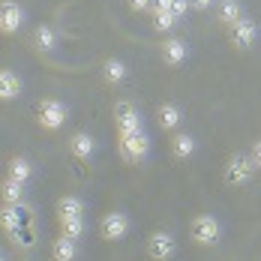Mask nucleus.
<instances>
[{
	"mask_svg": "<svg viewBox=\"0 0 261 261\" xmlns=\"http://www.w3.org/2000/svg\"><path fill=\"white\" fill-rule=\"evenodd\" d=\"M117 153H120V159L126 165H141L150 156V135H147V129L117 135Z\"/></svg>",
	"mask_w": 261,
	"mask_h": 261,
	"instance_id": "f257e3e1",
	"label": "nucleus"
},
{
	"mask_svg": "<svg viewBox=\"0 0 261 261\" xmlns=\"http://www.w3.org/2000/svg\"><path fill=\"white\" fill-rule=\"evenodd\" d=\"M93 153H96V138L90 135L87 129H79L69 135V156L75 159V162H90L93 159Z\"/></svg>",
	"mask_w": 261,
	"mask_h": 261,
	"instance_id": "f8f14e48",
	"label": "nucleus"
},
{
	"mask_svg": "<svg viewBox=\"0 0 261 261\" xmlns=\"http://www.w3.org/2000/svg\"><path fill=\"white\" fill-rule=\"evenodd\" d=\"M69 120V105L57 96H45L36 105V123L45 132H60Z\"/></svg>",
	"mask_w": 261,
	"mask_h": 261,
	"instance_id": "f03ea898",
	"label": "nucleus"
},
{
	"mask_svg": "<svg viewBox=\"0 0 261 261\" xmlns=\"http://www.w3.org/2000/svg\"><path fill=\"white\" fill-rule=\"evenodd\" d=\"M27 201V183L3 177L0 180V204H24Z\"/></svg>",
	"mask_w": 261,
	"mask_h": 261,
	"instance_id": "6ab92c4d",
	"label": "nucleus"
},
{
	"mask_svg": "<svg viewBox=\"0 0 261 261\" xmlns=\"http://www.w3.org/2000/svg\"><path fill=\"white\" fill-rule=\"evenodd\" d=\"M51 258L54 261H75L79 258V240L57 234L51 240Z\"/></svg>",
	"mask_w": 261,
	"mask_h": 261,
	"instance_id": "412c9836",
	"label": "nucleus"
},
{
	"mask_svg": "<svg viewBox=\"0 0 261 261\" xmlns=\"http://www.w3.org/2000/svg\"><path fill=\"white\" fill-rule=\"evenodd\" d=\"M126 6H129L132 12H147L153 6V0H126Z\"/></svg>",
	"mask_w": 261,
	"mask_h": 261,
	"instance_id": "bb28decb",
	"label": "nucleus"
},
{
	"mask_svg": "<svg viewBox=\"0 0 261 261\" xmlns=\"http://www.w3.org/2000/svg\"><path fill=\"white\" fill-rule=\"evenodd\" d=\"M213 9H216V21L225 27V30H228L231 24H237V21L246 15L243 0H216V6H213Z\"/></svg>",
	"mask_w": 261,
	"mask_h": 261,
	"instance_id": "dca6fc26",
	"label": "nucleus"
},
{
	"mask_svg": "<svg viewBox=\"0 0 261 261\" xmlns=\"http://www.w3.org/2000/svg\"><path fill=\"white\" fill-rule=\"evenodd\" d=\"M153 9H171V0H153L150 12H153Z\"/></svg>",
	"mask_w": 261,
	"mask_h": 261,
	"instance_id": "c85d7f7f",
	"label": "nucleus"
},
{
	"mask_svg": "<svg viewBox=\"0 0 261 261\" xmlns=\"http://www.w3.org/2000/svg\"><path fill=\"white\" fill-rule=\"evenodd\" d=\"M24 93V81L15 69H0V102H12Z\"/></svg>",
	"mask_w": 261,
	"mask_h": 261,
	"instance_id": "f3484780",
	"label": "nucleus"
},
{
	"mask_svg": "<svg viewBox=\"0 0 261 261\" xmlns=\"http://www.w3.org/2000/svg\"><path fill=\"white\" fill-rule=\"evenodd\" d=\"M57 219H72V216H84L87 213V204H84V198L81 195H72V192H66V195H60L57 198Z\"/></svg>",
	"mask_w": 261,
	"mask_h": 261,
	"instance_id": "a211bd4d",
	"label": "nucleus"
},
{
	"mask_svg": "<svg viewBox=\"0 0 261 261\" xmlns=\"http://www.w3.org/2000/svg\"><path fill=\"white\" fill-rule=\"evenodd\" d=\"M57 42H60L57 27L54 24H36V30H33V48H36V51L51 54V51H57Z\"/></svg>",
	"mask_w": 261,
	"mask_h": 261,
	"instance_id": "aec40b11",
	"label": "nucleus"
},
{
	"mask_svg": "<svg viewBox=\"0 0 261 261\" xmlns=\"http://www.w3.org/2000/svg\"><path fill=\"white\" fill-rule=\"evenodd\" d=\"M258 36H261V30H258V24H255L249 15H243L237 24L228 27V42L234 45L237 51H249V48L258 42Z\"/></svg>",
	"mask_w": 261,
	"mask_h": 261,
	"instance_id": "6e6552de",
	"label": "nucleus"
},
{
	"mask_svg": "<svg viewBox=\"0 0 261 261\" xmlns=\"http://www.w3.org/2000/svg\"><path fill=\"white\" fill-rule=\"evenodd\" d=\"M177 24H180V18L171 9H153V30L156 33H171Z\"/></svg>",
	"mask_w": 261,
	"mask_h": 261,
	"instance_id": "b1692460",
	"label": "nucleus"
},
{
	"mask_svg": "<svg viewBox=\"0 0 261 261\" xmlns=\"http://www.w3.org/2000/svg\"><path fill=\"white\" fill-rule=\"evenodd\" d=\"M99 79H102L108 87L126 84V81H129V66H126V60H120V57H105L102 66H99Z\"/></svg>",
	"mask_w": 261,
	"mask_h": 261,
	"instance_id": "ddd939ff",
	"label": "nucleus"
},
{
	"mask_svg": "<svg viewBox=\"0 0 261 261\" xmlns=\"http://www.w3.org/2000/svg\"><path fill=\"white\" fill-rule=\"evenodd\" d=\"M183 120H186V111H183V105L177 102H162L156 108V123L162 126L165 132H177L183 126Z\"/></svg>",
	"mask_w": 261,
	"mask_h": 261,
	"instance_id": "4468645a",
	"label": "nucleus"
},
{
	"mask_svg": "<svg viewBox=\"0 0 261 261\" xmlns=\"http://www.w3.org/2000/svg\"><path fill=\"white\" fill-rule=\"evenodd\" d=\"M33 174H36V168H33V162L24 159V156H12L9 162H6V177H12V180L30 183Z\"/></svg>",
	"mask_w": 261,
	"mask_h": 261,
	"instance_id": "4be33fe9",
	"label": "nucleus"
},
{
	"mask_svg": "<svg viewBox=\"0 0 261 261\" xmlns=\"http://www.w3.org/2000/svg\"><path fill=\"white\" fill-rule=\"evenodd\" d=\"M57 228L63 237H72V240H81L87 234V222L84 216H72V219H57Z\"/></svg>",
	"mask_w": 261,
	"mask_h": 261,
	"instance_id": "5701e85b",
	"label": "nucleus"
},
{
	"mask_svg": "<svg viewBox=\"0 0 261 261\" xmlns=\"http://www.w3.org/2000/svg\"><path fill=\"white\" fill-rule=\"evenodd\" d=\"M255 165H252V159H249V153H231L228 156V162H225V168H222V177H225V183L228 186H249L252 183V177H255Z\"/></svg>",
	"mask_w": 261,
	"mask_h": 261,
	"instance_id": "20e7f679",
	"label": "nucleus"
},
{
	"mask_svg": "<svg viewBox=\"0 0 261 261\" xmlns=\"http://www.w3.org/2000/svg\"><path fill=\"white\" fill-rule=\"evenodd\" d=\"M189 237L198 243V246H216L222 240V222L213 216V213H198L192 216L189 222Z\"/></svg>",
	"mask_w": 261,
	"mask_h": 261,
	"instance_id": "7ed1b4c3",
	"label": "nucleus"
},
{
	"mask_svg": "<svg viewBox=\"0 0 261 261\" xmlns=\"http://www.w3.org/2000/svg\"><path fill=\"white\" fill-rule=\"evenodd\" d=\"M159 57H162L165 66L177 69V66H183V63L189 60V42H186L183 36H165V39L159 42Z\"/></svg>",
	"mask_w": 261,
	"mask_h": 261,
	"instance_id": "9d476101",
	"label": "nucleus"
},
{
	"mask_svg": "<svg viewBox=\"0 0 261 261\" xmlns=\"http://www.w3.org/2000/svg\"><path fill=\"white\" fill-rule=\"evenodd\" d=\"M27 21V12L18 0H0V36H15Z\"/></svg>",
	"mask_w": 261,
	"mask_h": 261,
	"instance_id": "1a4fd4ad",
	"label": "nucleus"
},
{
	"mask_svg": "<svg viewBox=\"0 0 261 261\" xmlns=\"http://www.w3.org/2000/svg\"><path fill=\"white\" fill-rule=\"evenodd\" d=\"M30 216H33V210L24 204H0V228L6 231V234L18 237L24 231V225L30 222Z\"/></svg>",
	"mask_w": 261,
	"mask_h": 261,
	"instance_id": "0eeeda50",
	"label": "nucleus"
},
{
	"mask_svg": "<svg viewBox=\"0 0 261 261\" xmlns=\"http://www.w3.org/2000/svg\"><path fill=\"white\" fill-rule=\"evenodd\" d=\"M192 3V12H210L216 6V0H189Z\"/></svg>",
	"mask_w": 261,
	"mask_h": 261,
	"instance_id": "cd10ccee",
	"label": "nucleus"
},
{
	"mask_svg": "<svg viewBox=\"0 0 261 261\" xmlns=\"http://www.w3.org/2000/svg\"><path fill=\"white\" fill-rule=\"evenodd\" d=\"M129 231H132V219L123 210H108L102 219H99V234H102V240H108V243L126 240Z\"/></svg>",
	"mask_w": 261,
	"mask_h": 261,
	"instance_id": "423d86ee",
	"label": "nucleus"
},
{
	"mask_svg": "<svg viewBox=\"0 0 261 261\" xmlns=\"http://www.w3.org/2000/svg\"><path fill=\"white\" fill-rule=\"evenodd\" d=\"M249 159H252V165L261 171V138L258 141H252V147H249Z\"/></svg>",
	"mask_w": 261,
	"mask_h": 261,
	"instance_id": "a878e982",
	"label": "nucleus"
},
{
	"mask_svg": "<svg viewBox=\"0 0 261 261\" xmlns=\"http://www.w3.org/2000/svg\"><path fill=\"white\" fill-rule=\"evenodd\" d=\"M144 249H147V255L153 261H171L177 255V240H174L171 231H153V234L147 237Z\"/></svg>",
	"mask_w": 261,
	"mask_h": 261,
	"instance_id": "9b49d317",
	"label": "nucleus"
},
{
	"mask_svg": "<svg viewBox=\"0 0 261 261\" xmlns=\"http://www.w3.org/2000/svg\"><path fill=\"white\" fill-rule=\"evenodd\" d=\"M171 12H174L177 18H186V15L192 12V3H189V0H171Z\"/></svg>",
	"mask_w": 261,
	"mask_h": 261,
	"instance_id": "393cba45",
	"label": "nucleus"
},
{
	"mask_svg": "<svg viewBox=\"0 0 261 261\" xmlns=\"http://www.w3.org/2000/svg\"><path fill=\"white\" fill-rule=\"evenodd\" d=\"M168 150H171V156L177 159V162H186V159L195 156V150H198V141H195V135L192 132H174L171 135V141H168Z\"/></svg>",
	"mask_w": 261,
	"mask_h": 261,
	"instance_id": "2eb2a0df",
	"label": "nucleus"
},
{
	"mask_svg": "<svg viewBox=\"0 0 261 261\" xmlns=\"http://www.w3.org/2000/svg\"><path fill=\"white\" fill-rule=\"evenodd\" d=\"M0 261H6V258H3V252H0Z\"/></svg>",
	"mask_w": 261,
	"mask_h": 261,
	"instance_id": "c756f323",
	"label": "nucleus"
},
{
	"mask_svg": "<svg viewBox=\"0 0 261 261\" xmlns=\"http://www.w3.org/2000/svg\"><path fill=\"white\" fill-rule=\"evenodd\" d=\"M111 117H114V132H117V135H126V132L144 129V117H141L138 105L129 102V99L114 102V108H111Z\"/></svg>",
	"mask_w": 261,
	"mask_h": 261,
	"instance_id": "39448f33",
	"label": "nucleus"
}]
</instances>
